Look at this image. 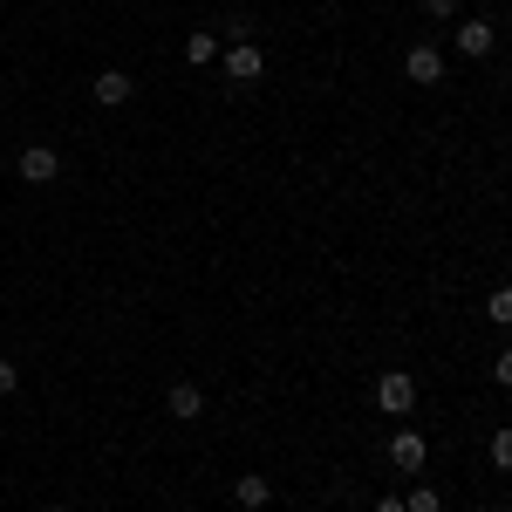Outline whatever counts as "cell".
I'll use <instances>...</instances> for the list:
<instances>
[{
  "mask_svg": "<svg viewBox=\"0 0 512 512\" xmlns=\"http://www.w3.org/2000/svg\"><path fill=\"white\" fill-rule=\"evenodd\" d=\"M376 410H383V417H410V410H417V376L383 369V376H376Z\"/></svg>",
  "mask_w": 512,
  "mask_h": 512,
  "instance_id": "obj_1",
  "label": "cell"
},
{
  "mask_svg": "<svg viewBox=\"0 0 512 512\" xmlns=\"http://www.w3.org/2000/svg\"><path fill=\"white\" fill-rule=\"evenodd\" d=\"M164 410H171L178 424H198V410H205V390H198V383H171V390H164Z\"/></svg>",
  "mask_w": 512,
  "mask_h": 512,
  "instance_id": "obj_7",
  "label": "cell"
},
{
  "mask_svg": "<svg viewBox=\"0 0 512 512\" xmlns=\"http://www.w3.org/2000/svg\"><path fill=\"white\" fill-rule=\"evenodd\" d=\"M492 383H499V390H512V349L492 355Z\"/></svg>",
  "mask_w": 512,
  "mask_h": 512,
  "instance_id": "obj_14",
  "label": "cell"
},
{
  "mask_svg": "<svg viewBox=\"0 0 512 512\" xmlns=\"http://www.w3.org/2000/svg\"><path fill=\"white\" fill-rule=\"evenodd\" d=\"M485 315H492V328H512V287H499V294L485 301Z\"/></svg>",
  "mask_w": 512,
  "mask_h": 512,
  "instance_id": "obj_11",
  "label": "cell"
},
{
  "mask_svg": "<svg viewBox=\"0 0 512 512\" xmlns=\"http://www.w3.org/2000/svg\"><path fill=\"white\" fill-rule=\"evenodd\" d=\"M21 390V369H14V362H0V396H14Z\"/></svg>",
  "mask_w": 512,
  "mask_h": 512,
  "instance_id": "obj_15",
  "label": "cell"
},
{
  "mask_svg": "<svg viewBox=\"0 0 512 512\" xmlns=\"http://www.w3.org/2000/svg\"><path fill=\"white\" fill-rule=\"evenodd\" d=\"M458 48H465V55H492V21H465V28H458Z\"/></svg>",
  "mask_w": 512,
  "mask_h": 512,
  "instance_id": "obj_9",
  "label": "cell"
},
{
  "mask_svg": "<svg viewBox=\"0 0 512 512\" xmlns=\"http://www.w3.org/2000/svg\"><path fill=\"white\" fill-rule=\"evenodd\" d=\"M403 76H410V82H424V89H431V82H444V48L417 41V48L403 55Z\"/></svg>",
  "mask_w": 512,
  "mask_h": 512,
  "instance_id": "obj_4",
  "label": "cell"
},
{
  "mask_svg": "<svg viewBox=\"0 0 512 512\" xmlns=\"http://www.w3.org/2000/svg\"><path fill=\"white\" fill-rule=\"evenodd\" d=\"M492 465L512 472V431H492Z\"/></svg>",
  "mask_w": 512,
  "mask_h": 512,
  "instance_id": "obj_12",
  "label": "cell"
},
{
  "mask_svg": "<svg viewBox=\"0 0 512 512\" xmlns=\"http://www.w3.org/2000/svg\"><path fill=\"white\" fill-rule=\"evenodd\" d=\"M226 76H233V82H260V76H267V48L233 41V48H226Z\"/></svg>",
  "mask_w": 512,
  "mask_h": 512,
  "instance_id": "obj_3",
  "label": "cell"
},
{
  "mask_svg": "<svg viewBox=\"0 0 512 512\" xmlns=\"http://www.w3.org/2000/svg\"><path fill=\"white\" fill-rule=\"evenodd\" d=\"M212 55H219V35H205V28H198V35H185V62H198V69H205Z\"/></svg>",
  "mask_w": 512,
  "mask_h": 512,
  "instance_id": "obj_10",
  "label": "cell"
},
{
  "mask_svg": "<svg viewBox=\"0 0 512 512\" xmlns=\"http://www.w3.org/2000/svg\"><path fill=\"white\" fill-rule=\"evenodd\" d=\"M41 512H62V506H41Z\"/></svg>",
  "mask_w": 512,
  "mask_h": 512,
  "instance_id": "obj_18",
  "label": "cell"
},
{
  "mask_svg": "<svg viewBox=\"0 0 512 512\" xmlns=\"http://www.w3.org/2000/svg\"><path fill=\"white\" fill-rule=\"evenodd\" d=\"M55 171H62V158H55L48 144H28V151H21V178H28V185H55Z\"/></svg>",
  "mask_w": 512,
  "mask_h": 512,
  "instance_id": "obj_6",
  "label": "cell"
},
{
  "mask_svg": "<svg viewBox=\"0 0 512 512\" xmlns=\"http://www.w3.org/2000/svg\"><path fill=\"white\" fill-rule=\"evenodd\" d=\"M424 458H431V444H424L417 431H396V437H390V465H396L403 478H417V472H424Z\"/></svg>",
  "mask_w": 512,
  "mask_h": 512,
  "instance_id": "obj_2",
  "label": "cell"
},
{
  "mask_svg": "<svg viewBox=\"0 0 512 512\" xmlns=\"http://www.w3.org/2000/svg\"><path fill=\"white\" fill-rule=\"evenodd\" d=\"M424 7H431L437 21H451V14H458V0H424Z\"/></svg>",
  "mask_w": 512,
  "mask_h": 512,
  "instance_id": "obj_16",
  "label": "cell"
},
{
  "mask_svg": "<svg viewBox=\"0 0 512 512\" xmlns=\"http://www.w3.org/2000/svg\"><path fill=\"white\" fill-rule=\"evenodd\" d=\"M403 506H410V512H437V506H444V499H437L431 485H417V492H410V499H403Z\"/></svg>",
  "mask_w": 512,
  "mask_h": 512,
  "instance_id": "obj_13",
  "label": "cell"
},
{
  "mask_svg": "<svg viewBox=\"0 0 512 512\" xmlns=\"http://www.w3.org/2000/svg\"><path fill=\"white\" fill-rule=\"evenodd\" d=\"M376 512H410V506H403V499H376Z\"/></svg>",
  "mask_w": 512,
  "mask_h": 512,
  "instance_id": "obj_17",
  "label": "cell"
},
{
  "mask_svg": "<svg viewBox=\"0 0 512 512\" xmlns=\"http://www.w3.org/2000/svg\"><path fill=\"white\" fill-rule=\"evenodd\" d=\"M89 96H96V103H103V110H123V103H130V96H137V82H130V69H103V76H96V89H89Z\"/></svg>",
  "mask_w": 512,
  "mask_h": 512,
  "instance_id": "obj_5",
  "label": "cell"
},
{
  "mask_svg": "<svg viewBox=\"0 0 512 512\" xmlns=\"http://www.w3.org/2000/svg\"><path fill=\"white\" fill-rule=\"evenodd\" d=\"M233 499H239V506H246V512H260V506H267V499H274V485H267V478H260V472H246V478H233Z\"/></svg>",
  "mask_w": 512,
  "mask_h": 512,
  "instance_id": "obj_8",
  "label": "cell"
}]
</instances>
